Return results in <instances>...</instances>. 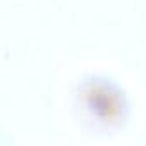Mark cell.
Segmentation results:
<instances>
[{"label": "cell", "instance_id": "cell-1", "mask_svg": "<svg viewBox=\"0 0 146 146\" xmlns=\"http://www.w3.org/2000/svg\"><path fill=\"white\" fill-rule=\"evenodd\" d=\"M83 96L88 110L93 112L96 119L112 124L122 117L124 102L120 93L115 91V88L102 83H91L86 86Z\"/></svg>", "mask_w": 146, "mask_h": 146}]
</instances>
